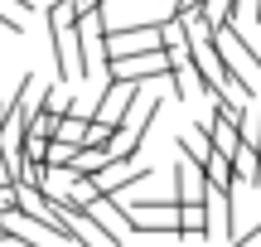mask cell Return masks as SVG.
Returning a JSON list of instances; mask_svg holds the SVG:
<instances>
[{
	"label": "cell",
	"instance_id": "4",
	"mask_svg": "<svg viewBox=\"0 0 261 247\" xmlns=\"http://www.w3.org/2000/svg\"><path fill=\"white\" fill-rule=\"evenodd\" d=\"M140 102V83H126V78H112L107 83V92L97 97L92 107V121H107V126H121L130 116V107Z\"/></svg>",
	"mask_w": 261,
	"mask_h": 247
},
{
	"label": "cell",
	"instance_id": "2",
	"mask_svg": "<svg viewBox=\"0 0 261 247\" xmlns=\"http://www.w3.org/2000/svg\"><path fill=\"white\" fill-rule=\"evenodd\" d=\"M112 78H126V83L174 78V58H169V48H150V54H121V58H112Z\"/></svg>",
	"mask_w": 261,
	"mask_h": 247
},
{
	"label": "cell",
	"instance_id": "6",
	"mask_svg": "<svg viewBox=\"0 0 261 247\" xmlns=\"http://www.w3.org/2000/svg\"><path fill=\"white\" fill-rule=\"evenodd\" d=\"M87 180H92L97 194H126L130 184H145V180H150V165H136V155H116L107 170L87 175Z\"/></svg>",
	"mask_w": 261,
	"mask_h": 247
},
{
	"label": "cell",
	"instance_id": "7",
	"mask_svg": "<svg viewBox=\"0 0 261 247\" xmlns=\"http://www.w3.org/2000/svg\"><path fill=\"white\" fill-rule=\"evenodd\" d=\"M232 165H237V180H242V184H261V151H256L252 141L232 155Z\"/></svg>",
	"mask_w": 261,
	"mask_h": 247
},
{
	"label": "cell",
	"instance_id": "1",
	"mask_svg": "<svg viewBox=\"0 0 261 247\" xmlns=\"http://www.w3.org/2000/svg\"><path fill=\"white\" fill-rule=\"evenodd\" d=\"M218 44H223V54H227V68H232V78L247 87V92H261V54L242 39L237 19H232V24H218Z\"/></svg>",
	"mask_w": 261,
	"mask_h": 247
},
{
	"label": "cell",
	"instance_id": "9",
	"mask_svg": "<svg viewBox=\"0 0 261 247\" xmlns=\"http://www.w3.org/2000/svg\"><path fill=\"white\" fill-rule=\"evenodd\" d=\"M232 247H261V223H252V233H242Z\"/></svg>",
	"mask_w": 261,
	"mask_h": 247
},
{
	"label": "cell",
	"instance_id": "3",
	"mask_svg": "<svg viewBox=\"0 0 261 247\" xmlns=\"http://www.w3.org/2000/svg\"><path fill=\"white\" fill-rule=\"evenodd\" d=\"M208 194H213V184H208L203 160H194V155L179 145V151H174V199L179 204H208Z\"/></svg>",
	"mask_w": 261,
	"mask_h": 247
},
{
	"label": "cell",
	"instance_id": "8",
	"mask_svg": "<svg viewBox=\"0 0 261 247\" xmlns=\"http://www.w3.org/2000/svg\"><path fill=\"white\" fill-rule=\"evenodd\" d=\"M77 151H83V145H68V141H48V155H44V165H48V170H63V165H73V160H77Z\"/></svg>",
	"mask_w": 261,
	"mask_h": 247
},
{
	"label": "cell",
	"instance_id": "5",
	"mask_svg": "<svg viewBox=\"0 0 261 247\" xmlns=\"http://www.w3.org/2000/svg\"><path fill=\"white\" fill-rule=\"evenodd\" d=\"M0 218H5V228H10V242H19V247H68L58 233H48L44 218H39L34 209H24V204H19L15 213H0Z\"/></svg>",
	"mask_w": 261,
	"mask_h": 247
}]
</instances>
